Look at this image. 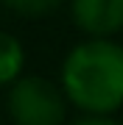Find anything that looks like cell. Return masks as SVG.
I'll use <instances>...</instances> for the list:
<instances>
[{"mask_svg": "<svg viewBox=\"0 0 123 125\" xmlns=\"http://www.w3.org/2000/svg\"><path fill=\"white\" fill-rule=\"evenodd\" d=\"M62 92L84 114L112 117L123 106V45L84 39L62 61Z\"/></svg>", "mask_w": 123, "mask_h": 125, "instance_id": "1", "label": "cell"}, {"mask_svg": "<svg viewBox=\"0 0 123 125\" xmlns=\"http://www.w3.org/2000/svg\"><path fill=\"white\" fill-rule=\"evenodd\" d=\"M70 17L90 39H112L123 31V0H70Z\"/></svg>", "mask_w": 123, "mask_h": 125, "instance_id": "3", "label": "cell"}, {"mask_svg": "<svg viewBox=\"0 0 123 125\" xmlns=\"http://www.w3.org/2000/svg\"><path fill=\"white\" fill-rule=\"evenodd\" d=\"M70 125H123V122L112 120V117H104V114H84V117H78Z\"/></svg>", "mask_w": 123, "mask_h": 125, "instance_id": "6", "label": "cell"}, {"mask_svg": "<svg viewBox=\"0 0 123 125\" xmlns=\"http://www.w3.org/2000/svg\"><path fill=\"white\" fill-rule=\"evenodd\" d=\"M25 70V50L23 42L9 31H0V89L9 86L23 75Z\"/></svg>", "mask_w": 123, "mask_h": 125, "instance_id": "4", "label": "cell"}, {"mask_svg": "<svg viewBox=\"0 0 123 125\" xmlns=\"http://www.w3.org/2000/svg\"><path fill=\"white\" fill-rule=\"evenodd\" d=\"M0 3L20 17H50L62 9L64 0H0Z\"/></svg>", "mask_w": 123, "mask_h": 125, "instance_id": "5", "label": "cell"}, {"mask_svg": "<svg viewBox=\"0 0 123 125\" xmlns=\"http://www.w3.org/2000/svg\"><path fill=\"white\" fill-rule=\"evenodd\" d=\"M14 125H64L67 97L62 86L42 75H20L6 94Z\"/></svg>", "mask_w": 123, "mask_h": 125, "instance_id": "2", "label": "cell"}]
</instances>
